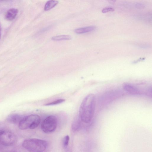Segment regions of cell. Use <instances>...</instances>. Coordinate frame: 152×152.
Wrapping results in <instances>:
<instances>
[{
	"mask_svg": "<svg viewBox=\"0 0 152 152\" xmlns=\"http://www.w3.org/2000/svg\"><path fill=\"white\" fill-rule=\"evenodd\" d=\"M72 37L69 35H61L54 36L52 38V39L54 41L67 40L71 39Z\"/></svg>",
	"mask_w": 152,
	"mask_h": 152,
	"instance_id": "7c38bea8",
	"label": "cell"
},
{
	"mask_svg": "<svg viewBox=\"0 0 152 152\" xmlns=\"http://www.w3.org/2000/svg\"><path fill=\"white\" fill-rule=\"evenodd\" d=\"M58 1L56 0H50L48 1L45 4L44 10L45 11H48L53 8L58 3Z\"/></svg>",
	"mask_w": 152,
	"mask_h": 152,
	"instance_id": "8fae6325",
	"label": "cell"
},
{
	"mask_svg": "<svg viewBox=\"0 0 152 152\" xmlns=\"http://www.w3.org/2000/svg\"><path fill=\"white\" fill-rule=\"evenodd\" d=\"M41 120L37 115L31 114L23 118L19 124V128L22 130L29 129H34L39 125Z\"/></svg>",
	"mask_w": 152,
	"mask_h": 152,
	"instance_id": "3957f363",
	"label": "cell"
},
{
	"mask_svg": "<svg viewBox=\"0 0 152 152\" xmlns=\"http://www.w3.org/2000/svg\"><path fill=\"white\" fill-rule=\"evenodd\" d=\"M69 137L68 135L65 136L63 139V144L65 147H66L68 145Z\"/></svg>",
	"mask_w": 152,
	"mask_h": 152,
	"instance_id": "5bb4252c",
	"label": "cell"
},
{
	"mask_svg": "<svg viewBox=\"0 0 152 152\" xmlns=\"http://www.w3.org/2000/svg\"><path fill=\"white\" fill-rule=\"evenodd\" d=\"M24 117L18 114H14L9 115L7 118V121L10 123L16 124L20 122Z\"/></svg>",
	"mask_w": 152,
	"mask_h": 152,
	"instance_id": "52a82bcc",
	"label": "cell"
},
{
	"mask_svg": "<svg viewBox=\"0 0 152 152\" xmlns=\"http://www.w3.org/2000/svg\"><path fill=\"white\" fill-rule=\"evenodd\" d=\"M5 152H17L16 151H8Z\"/></svg>",
	"mask_w": 152,
	"mask_h": 152,
	"instance_id": "d6986e66",
	"label": "cell"
},
{
	"mask_svg": "<svg viewBox=\"0 0 152 152\" xmlns=\"http://www.w3.org/2000/svg\"><path fill=\"white\" fill-rule=\"evenodd\" d=\"M95 28L93 26L84 27L76 29L75 30V33L77 34H82L92 31Z\"/></svg>",
	"mask_w": 152,
	"mask_h": 152,
	"instance_id": "9c48e42d",
	"label": "cell"
},
{
	"mask_svg": "<svg viewBox=\"0 0 152 152\" xmlns=\"http://www.w3.org/2000/svg\"><path fill=\"white\" fill-rule=\"evenodd\" d=\"M16 140L15 135L11 132L4 130L0 134V143L3 146L12 145L16 142Z\"/></svg>",
	"mask_w": 152,
	"mask_h": 152,
	"instance_id": "5b68a950",
	"label": "cell"
},
{
	"mask_svg": "<svg viewBox=\"0 0 152 152\" xmlns=\"http://www.w3.org/2000/svg\"><path fill=\"white\" fill-rule=\"evenodd\" d=\"M57 125V120L54 116L50 115L47 117L42 121L41 128L45 133H51L56 129Z\"/></svg>",
	"mask_w": 152,
	"mask_h": 152,
	"instance_id": "277c9868",
	"label": "cell"
},
{
	"mask_svg": "<svg viewBox=\"0 0 152 152\" xmlns=\"http://www.w3.org/2000/svg\"><path fill=\"white\" fill-rule=\"evenodd\" d=\"M123 89L129 94L137 95L140 94L139 89L133 85L128 83H124L122 85Z\"/></svg>",
	"mask_w": 152,
	"mask_h": 152,
	"instance_id": "8992f818",
	"label": "cell"
},
{
	"mask_svg": "<svg viewBox=\"0 0 152 152\" xmlns=\"http://www.w3.org/2000/svg\"><path fill=\"white\" fill-rule=\"evenodd\" d=\"M114 9L111 7H106L104 8L102 10V12L103 13H106L109 12L113 11Z\"/></svg>",
	"mask_w": 152,
	"mask_h": 152,
	"instance_id": "9a60e30c",
	"label": "cell"
},
{
	"mask_svg": "<svg viewBox=\"0 0 152 152\" xmlns=\"http://www.w3.org/2000/svg\"><path fill=\"white\" fill-rule=\"evenodd\" d=\"M96 98L93 94L86 96L83 100L80 107L79 116L82 121L88 123L91 121L94 115Z\"/></svg>",
	"mask_w": 152,
	"mask_h": 152,
	"instance_id": "6da1fadb",
	"label": "cell"
},
{
	"mask_svg": "<svg viewBox=\"0 0 152 152\" xmlns=\"http://www.w3.org/2000/svg\"><path fill=\"white\" fill-rule=\"evenodd\" d=\"M4 130H0V134Z\"/></svg>",
	"mask_w": 152,
	"mask_h": 152,
	"instance_id": "ffe728a7",
	"label": "cell"
},
{
	"mask_svg": "<svg viewBox=\"0 0 152 152\" xmlns=\"http://www.w3.org/2000/svg\"><path fill=\"white\" fill-rule=\"evenodd\" d=\"M22 145L30 152H43L46 149L48 143L45 140L34 138L25 140Z\"/></svg>",
	"mask_w": 152,
	"mask_h": 152,
	"instance_id": "7a4b0ae2",
	"label": "cell"
},
{
	"mask_svg": "<svg viewBox=\"0 0 152 152\" xmlns=\"http://www.w3.org/2000/svg\"><path fill=\"white\" fill-rule=\"evenodd\" d=\"M80 121L81 120L79 115L75 118L72 125V128L73 131H75L80 128L81 126Z\"/></svg>",
	"mask_w": 152,
	"mask_h": 152,
	"instance_id": "30bf717a",
	"label": "cell"
},
{
	"mask_svg": "<svg viewBox=\"0 0 152 152\" xmlns=\"http://www.w3.org/2000/svg\"><path fill=\"white\" fill-rule=\"evenodd\" d=\"M134 5L135 7L138 9H142L145 7L144 4L140 3H137Z\"/></svg>",
	"mask_w": 152,
	"mask_h": 152,
	"instance_id": "2e32d148",
	"label": "cell"
},
{
	"mask_svg": "<svg viewBox=\"0 0 152 152\" xmlns=\"http://www.w3.org/2000/svg\"><path fill=\"white\" fill-rule=\"evenodd\" d=\"M1 145H2L0 143V152L3 149Z\"/></svg>",
	"mask_w": 152,
	"mask_h": 152,
	"instance_id": "e0dca14e",
	"label": "cell"
},
{
	"mask_svg": "<svg viewBox=\"0 0 152 152\" xmlns=\"http://www.w3.org/2000/svg\"><path fill=\"white\" fill-rule=\"evenodd\" d=\"M18 13V9L15 8L10 9L6 13L5 18L8 20H12L15 18Z\"/></svg>",
	"mask_w": 152,
	"mask_h": 152,
	"instance_id": "ba28073f",
	"label": "cell"
},
{
	"mask_svg": "<svg viewBox=\"0 0 152 152\" xmlns=\"http://www.w3.org/2000/svg\"><path fill=\"white\" fill-rule=\"evenodd\" d=\"M1 28L0 25V39L1 38Z\"/></svg>",
	"mask_w": 152,
	"mask_h": 152,
	"instance_id": "ac0fdd59",
	"label": "cell"
},
{
	"mask_svg": "<svg viewBox=\"0 0 152 152\" xmlns=\"http://www.w3.org/2000/svg\"><path fill=\"white\" fill-rule=\"evenodd\" d=\"M65 101V99H60L52 102L46 104L45 105L46 106L54 105L61 103Z\"/></svg>",
	"mask_w": 152,
	"mask_h": 152,
	"instance_id": "4fadbf2b",
	"label": "cell"
}]
</instances>
